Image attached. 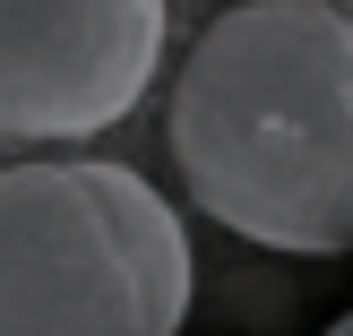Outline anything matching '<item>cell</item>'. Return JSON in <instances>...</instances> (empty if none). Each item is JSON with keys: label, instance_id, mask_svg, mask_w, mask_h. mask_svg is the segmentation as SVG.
Here are the masks:
<instances>
[{"label": "cell", "instance_id": "4", "mask_svg": "<svg viewBox=\"0 0 353 336\" xmlns=\"http://www.w3.org/2000/svg\"><path fill=\"white\" fill-rule=\"evenodd\" d=\"M327 336H353V328H345V319H336V328H327Z\"/></svg>", "mask_w": 353, "mask_h": 336}, {"label": "cell", "instance_id": "3", "mask_svg": "<svg viewBox=\"0 0 353 336\" xmlns=\"http://www.w3.org/2000/svg\"><path fill=\"white\" fill-rule=\"evenodd\" d=\"M172 0H0V147L86 155L164 78Z\"/></svg>", "mask_w": 353, "mask_h": 336}, {"label": "cell", "instance_id": "5", "mask_svg": "<svg viewBox=\"0 0 353 336\" xmlns=\"http://www.w3.org/2000/svg\"><path fill=\"white\" fill-rule=\"evenodd\" d=\"M345 328H353V319H345Z\"/></svg>", "mask_w": 353, "mask_h": 336}, {"label": "cell", "instance_id": "2", "mask_svg": "<svg viewBox=\"0 0 353 336\" xmlns=\"http://www.w3.org/2000/svg\"><path fill=\"white\" fill-rule=\"evenodd\" d=\"M199 293L181 207L103 155L0 164V336H181Z\"/></svg>", "mask_w": 353, "mask_h": 336}, {"label": "cell", "instance_id": "1", "mask_svg": "<svg viewBox=\"0 0 353 336\" xmlns=\"http://www.w3.org/2000/svg\"><path fill=\"white\" fill-rule=\"evenodd\" d=\"M181 199L276 259L353 250V0H233L164 95Z\"/></svg>", "mask_w": 353, "mask_h": 336}]
</instances>
